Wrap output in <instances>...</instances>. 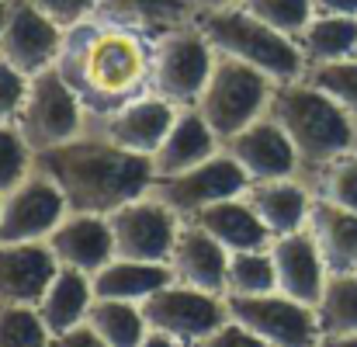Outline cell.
Masks as SVG:
<instances>
[{
	"label": "cell",
	"instance_id": "obj_1",
	"mask_svg": "<svg viewBox=\"0 0 357 347\" xmlns=\"http://www.w3.org/2000/svg\"><path fill=\"white\" fill-rule=\"evenodd\" d=\"M153 45L156 38H149L146 31L98 14L63 31L56 70L77 91L87 112V125L149 91Z\"/></svg>",
	"mask_w": 357,
	"mask_h": 347
},
{
	"label": "cell",
	"instance_id": "obj_2",
	"mask_svg": "<svg viewBox=\"0 0 357 347\" xmlns=\"http://www.w3.org/2000/svg\"><path fill=\"white\" fill-rule=\"evenodd\" d=\"M35 170L56 181L70 212L108 216L119 205L142 198L153 184V160L108 142L101 132H84L63 146L35 153Z\"/></svg>",
	"mask_w": 357,
	"mask_h": 347
},
{
	"label": "cell",
	"instance_id": "obj_3",
	"mask_svg": "<svg viewBox=\"0 0 357 347\" xmlns=\"http://www.w3.org/2000/svg\"><path fill=\"white\" fill-rule=\"evenodd\" d=\"M267 115L288 132L305 181L330 160L357 149V118L305 77L274 84Z\"/></svg>",
	"mask_w": 357,
	"mask_h": 347
},
{
	"label": "cell",
	"instance_id": "obj_4",
	"mask_svg": "<svg viewBox=\"0 0 357 347\" xmlns=\"http://www.w3.org/2000/svg\"><path fill=\"white\" fill-rule=\"evenodd\" d=\"M195 24L205 31V38L215 45V52L257 66L274 84L305 77V59H302L298 42L291 35L271 28L257 14H250L243 3L222 7V10H198Z\"/></svg>",
	"mask_w": 357,
	"mask_h": 347
},
{
	"label": "cell",
	"instance_id": "obj_5",
	"mask_svg": "<svg viewBox=\"0 0 357 347\" xmlns=\"http://www.w3.org/2000/svg\"><path fill=\"white\" fill-rule=\"evenodd\" d=\"M271 91H274V80L267 73L219 52L212 77H208L202 98L195 101V108L208 121V128L219 135V142H226L236 132H243L250 121L267 115Z\"/></svg>",
	"mask_w": 357,
	"mask_h": 347
},
{
	"label": "cell",
	"instance_id": "obj_6",
	"mask_svg": "<svg viewBox=\"0 0 357 347\" xmlns=\"http://www.w3.org/2000/svg\"><path fill=\"white\" fill-rule=\"evenodd\" d=\"M215 56H219L215 45L205 38V31L195 21L160 35L153 45L149 91L170 101L174 108H195L212 77Z\"/></svg>",
	"mask_w": 357,
	"mask_h": 347
},
{
	"label": "cell",
	"instance_id": "obj_7",
	"mask_svg": "<svg viewBox=\"0 0 357 347\" xmlns=\"http://www.w3.org/2000/svg\"><path fill=\"white\" fill-rule=\"evenodd\" d=\"M17 132L31 146V153L63 146L87 132V112L77 98V91L63 80L56 66L42 70L28 84V98L17 112Z\"/></svg>",
	"mask_w": 357,
	"mask_h": 347
},
{
	"label": "cell",
	"instance_id": "obj_8",
	"mask_svg": "<svg viewBox=\"0 0 357 347\" xmlns=\"http://www.w3.org/2000/svg\"><path fill=\"white\" fill-rule=\"evenodd\" d=\"M146 327L156 334H167L174 341L188 347H198L208 341L226 320H229V306L226 295L184 285V281H170L160 292H153L149 299L139 302Z\"/></svg>",
	"mask_w": 357,
	"mask_h": 347
},
{
	"label": "cell",
	"instance_id": "obj_9",
	"mask_svg": "<svg viewBox=\"0 0 357 347\" xmlns=\"http://www.w3.org/2000/svg\"><path fill=\"white\" fill-rule=\"evenodd\" d=\"M246 188H250L246 170L239 167L226 149H219L215 156H208L205 163H198L191 170L153 177V184H149L146 195H153L156 202H163L177 219H191L195 212H202V209H208L215 202L239 198Z\"/></svg>",
	"mask_w": 357,
	"mask_h": 347
},
{
	"label": "cell",
	"instance_id": "obj_10",
	"mask_svg": "<svg viewBox=\"0 0 357 347\" xmlns=\"http://www.w3.org/2000/svg\"><path fill=\"white\" fill-rule=\"evenodd\" d=\"M229 316L271 347H319L323 330L316 306H305L284 292L264 295H226Z\"/></svg>",
	"mask_w": 357,
	"mask_h": 347
},
{
	"label": "cell",
	"instance_id": "obj_11",
	"mask_svg": "<svg viewBox=\"0 0 357 347\" xmlns=\"http://www.w3.org/2000/svg\"><path fill=\"white\" fill-rule=\"evenodd\" d=\"M66 198L56 188L52 177L31 167V174L0 195V243H28V239H49L66 216Z\"/></svg>",
	"mask_w": 357,
	"mask_h": 347
},
{
	"label": "cell",
	"instance_id": "obj_12",
	"mask_svg": "<svg viewBox=\"0 0 357 347\" xmlns=\"http://www.w3.org/2000/svg\"><path fill=\"white\" fill-rule=\"evenodd\" d=\"M108 226L115 236V257L167 264L181 219L153 195H142L108 212Z\"/></svg>",
	"mask_w": 357,
	"mask_h": 347
},
{
	"label": "cell",
	"instance_id": "obj_13",
	"mask_svg": "<svg viewBox=\"0 0 357 347\" xmlns=\"http://www.w3.org/2000/svg\"><path fill=\"white\" fill-rule=\"evenodd\" d=\"M63 31L52 17H45L35 3L28 0H14L10 3V17L0 31V59H7L10 66H17L21 73L35 77L49 66H56L59 45H63Z\"/></svg>",
	"mask_w": 357,
	"mask_h": 347
},
{
	"label": "cell",
	"instance_id": "obj_14",
	"mask_svg": "<svg viewBox=\"0 0 357 347\" xmlns=\"http://www.w3.org/2000/svg\"><path fill=\"white\" fill-rule=\"evenodd\" d=\"M181 108H174L170 101H163L160 94L146 91L132 101H125L121 108H115L112 115L91 121L87 128L91 132H101L108 142H115L128 153H139V156H153L160 149V142L167 139L174 118Z\"/></svg>",
	"mask_w": 357,
	"mask_h": 347
},
{
	"label": "cell",
	"instance_id": "obj_15",
	"mask_svg": "<svg viewBox=\"0 0 357 347\" xmlns=\"http://www.w3.org/2000/svg\"><path fill=\"white\" fill-rule=\"evenodd\" d=\"M222 149L246 170L250 181H278V177H302L298 153L288 139V132L271 115L250 121L243 132L222 142Z\"/></svg>",
	"mask_w": 357,
	"mask_h": 347
},
{
	"label": "cell",
	"instance_id": "obj_16",
	"mask_svg": "<svg viewBox=\"0 0 357 347\" xmlns=\"http://www.w3.org/2000/svg\"><path fill=\"white\" fill-rule=\"evenodd\" d=\"M59 260L45 239L0 243V306H38Z\"/></svg>",
	"mask_w": 357,
	"mask_h": 347
},
{
	"label": "cell",
	"instance_id": "obj_17",
	"mask_svg": "<svg viewBox=\"0 0 357 347\" xmlns=\"http://www.w3.org/2000/svg\"><path fill=\"white\" fill-rule=\"evenodd\" d=\"M45 243L56 253L59 267H73L84 274H98L105 264L115 260V236L108 226V216L66 212Z\"/></svg>",
	"mask_w": 357,
	"mask_h": 347
},
{
	"label": "cell",
	"instance_id": "obj_18",
	"mask_svg": "<svg viewBox=\"0 0 357 347\" xmlns=\"http://www.w3.org/2000/svg\"><path fill=\"white\" fill-rule=\"evenodd\" d=\"M271 257H274V271H278V292H284L305 306H316L326 288L330 267H326L312 232L298 230L288 236H274Z\"/></svg>",
	"mask_w": 357,
	"mask_h": 347
},
{
	"label": "cell",
	"instance_id": "obj_19",
	"mask_svg": "<svg viewBox=\"0 0 357 347\" xmlns=\"http://www.w3.org/2000/svg\"><path fill=\"white\" fill-rule=\"evenodd\" d=\"M174 278L215 295H226V271H229V250L202 226H195L191 219H181L177 236H174V250L170 260Z\"/></svg>",
	"mask_w": 357,
	"mask_h": 347
},
{
	"label": "cell",
	"instance_id": "obj_20",
	"mask_svg": "<svg viewBox=\"0 0 357 347\" xmlns=\"http://www.w3.org/2000/svg\"><path fill=\"white\" fill-rule=\"evenodd\" d=\"M243 198L271 230V236H288L309 226L316 191L305 177H278V181H250Z\"/></svg>",
	"mask_w": 357,
	"mask_h": 347
},
{
	"label": "cell",
	"instance_id": "obj_21",
	"mask_svg": "<svg viewBox=\"0 0 357 347\" xmlns=\"http://www.w3.org/2000/svg\"><path fill=\"white\" fill-rule=\"evenodd\" d=\"M222 149L219 135L208 128V121L202 118L198 108H181L167 139L160 142V149L149 156L153 160V174L156 177H167V174H181V170H191L198 163H205L208 156H215Z\"/></svg>",
	"mask_w": 357,
	"mask_h": 347
},
{
	"label": "cell",
	"instance_id": "obj_22",
	"mask_svg": "<svg viewBox=\"0 0 357 347\" xmlns=\"http://www.w3.org/2000/svg\"><path fill=\"white\" fill-rule=\"evenodd\" d=\"M330 274H344L357 271V212L344 209L337 202L326 198H312V212H309V226Z\"/></svg>",
	"mask_w": 357,
	"mask_h": 347
},
{
	"label": "cell",
	"instance_id": "obj_23",
	"mask_svg": "<svg viewBox=\"0 0 357 347\" xmlns=\"http://www.w3.org/2000/svg\"><path fill=\"white\" fill-rule=\"evenodd\" d=\"M195 226H202L205 232H212L229 253L236 250H264L274 243L271 230L260 223V216L250 209V202L239 195V198H226V202H215L202 212L191 216Z\"/></svg>",
	"mask_w": 357,
	"mask_h": 347
},
{
	"label": "cell",
	"instance_id": "obj_24",
	"mask_svg": "<svg viewBox=\"0 0 357 347\" xmlns=\"http://www.w3.org/2000/svg\"><path fill=\"white\" fill-rule=\"evenodd\" d=\"M170 281H177L170 264L125 260V257H115L98 274H91L94 299H121V302H142V299H149L153 292H160Z\"/></svg>",
	"mask_w": 357,
	"mask_h": 347
},
{
	"label": "cell",
	"instance_id": "obj_25",
	"mask_svg": "<svg viewBox=\"0 0 357 347\" xmlns=\"http://www.w3.org/2000/svg\"><path fill=\"white\" fill-rule=\"evenodd\" d=\"M91 302H94L91 274L73 271V267H59L35 309H38L42 323L49 327V334L59 337V334H66V330H73V327H80L87 320Z\"/></svg>",
	"mask_w": 357,
	"mask_h": 347
},
{
	"label": "cell",
	"instance_id": "obj_26",
	"mask_svg": "<svg viewBox=\"0 0 357 347\" xmlns=\"http://www.w3.org/2000/svg\"><path fill=\"white\" fill-rule=\"evenodd\" d=\"M98 17L128 24L135 31H146L149 38H160L174 28H184L195 21L191 0H98Z\"/></svg>",
	"mask_w": 357,
	"mask_h": 347
},
{
	"label": "cell",
	"instance_id": "obj_27",
	"mask_svg": "<svg viewBox=\"0 0 357 347\" xmlns=\"http://www.w3.org/2000/svg\"><path fill=\"white\" fill-rule=\"evenodd\" d=\"M305 70L319 63H337L357 56V17L347 14H316L298 35H295Z\"/></svg>",
	"mask_w": 357,
	"mask_h": 347
},
{
	"label": "cell",
	"instance_id": "obj_28",
	"mask_svg": "<svg viewBox=\"0 0 357 347\" xmlns=\"http://www.w3.org/2000/svg\"><path fill=\"white\" fill-rule=\"evenodd\" d=\"M84 323L108 347H139L149 334L139 302H121V299H94Z\"/></svg>",
	"mask_w": 357,
	"mask_h": 347
},
{
	"label": "cell",
	"instance_id": "obj_29",
	"mask_svg": "<svg viewBox=\"0 0 357 347\" xmlns=\"http://www.w3.org/2000/svg\"><path fill=\"white\" fill-rule=\"evenodd\" d=\"M316 320L323 337L357 334V271L326 278V288L316 302Z\"/></svg>",
	"mask_w": 357,
	"mask_h": 347
},
{
	"label": "cell",
	"instance_id": "obj_30",
	"mask_svg": "<svg viewBox=\"0 0 357 347\" xmlns=\"http://www.w3.org/2000/svg\"><path fill=\"white\" fill-rule=\"evenodd\" d=\"M264 292H278V271H274L271 246L229 253L226 295H264Z\"/></svg>",
	"mask_w": 357,
	"mask_h": 347
},
{
	"label": "cell",
	"instance_id": "obj_31",
	"mask_svg": "<svg viewBox=\"0 0 357 347\" xmlns=\"http://www.w3.org/2000/svg\"><path fill=\"white\" fill-rule=\"evenodd\" d=\"M312 191L326 202H337L344 209H354L357 212V149L330 160L319 174L309 177Z\"/></svg>",
	"mask_w": 357,
	"mask_h": 347
},
{
	"label": "cell",
	"instance_id": "obj_32",
	"mask_svg": "<svg viewBox=\"0 0 357 347\" xmlns=\"http://www.w3.org/2000/svg\"><path fill=\"white\" fill-rule=\"evenodd\" d=\"M0 347H52L35 306H0Z\"/></svg>",
	"mask_w": 357,
	"mask_h": 347
},
{
	"label": "cell",
	"instance_id": "obj_33",
	"mask_svg": "<svg viewBox=\"0 0 357 347\" xmlns=\"http://www.w3.org/2000/svg\"><path fill=\"white\" fill-rule=\"evenodd\" d=\"M305 80L326 91L333 101H340L357 118V56L337 59V63H319L305 70Z\"/></svg>",
	"mask_w": 357,
	"mask_h": 347
},
{
	"label": "cell",
	"instance_id": "obj_34",
	"mask_svg": "<svg viewBox=\"0 0 357 347\" xmlns=\"http://www.w3.org/2000/svg\"><path fill=\"white\" fill-rule=\"evenodd\" d=\"M243 7L250 14H257L260 21H267L271 28L291 35V38L316 17V3L312 0H243Z\"/></svg>",
	"mask_w": 357,
	"mask_h": 347
},
{
	"label": "cell",
	"instance_id": "obj_35",
	"mask_svg": "<svg viewBox=\"0 0 357 347\" xmlns=\"http://www.w3.org/2000/svg\"><path fill=\"white\" fill-rule=\"evenodd\" d=\"M35 167V153L17 125H0V195L17 188Z\"/></svg>",
	"mask_w": 357,
	"mask_h": 347
},
{
	"label": "cell",
	"instance_id": "obj_36",
	"mask_svg": "<svg viewBox=\"0 0 357 347\" xmlns=\"http://www.w3.org/2000/svg\"><path fill=\"white\" fill-rule=\"evenodd\" d=\"M28 84H31L28 73H21L17 66L0 59V125L17 121V112H21L24 98H28Z\"/></svg>",
	"mask_w": 357,
	"mask_h": 347
},
{
	"label": "cell",
	"instance_id": "obj_37",
	"mask_svg": "<svg viewBox=\"0 0 357 347\" xmlns=\"http://www.w3.org/2000/svg\"><path fill=\"white\" fill-rule=\"evenodd\" d=\"M28 3H35L59 28H70V24H77V21H84L98 10V0H28Z\"/></svg>",
	"mask_w": 357,
	"mask_h": 347
},
{
	"label": "cell",
	"instance_id": "obj_38",
	"mask_svg": "<svg viewBox=\"0 0 357 347\" xmlns=\"http://www.w3.org/2000/svg\"><path fill=\"white\" fill-rule=\"evenodd\" d=\"M198 347H271V344H267V341H260L257 334H250L243 323H236V320L229 316V320H226V323L208 337V341H202Z\"/></svg>",
	"mask_w": 357,
	"mask_h": 347
},
{
	"label": "cell",
	"instance_id": "obj_39",
	"mask_svg": "<svg viewBox=\"0 0 357 347\" xmlns=\"http://www.w3.org/2000/svg\"><path fill=\"white\" fill-rule=\"evenodd\" d=\"M52 347H108V344H105L87 323H80V327H73V330L52 337Z\"/></svg>",
	"mask_w": 357,
	"mask_h": 347
},
{
	"label": "cell",
	"instance_id": "obj_40",
	"mask_svg": "<svg viewBox=\"0 0 357 347\" xmlns=\"http://www.w3.org/2000/svg\"><path fill=\"white\" fill-rule=\"evenodd\" d=\"M316 3V14H347L357 17V0H312Z\"/></svg>",
	"mask_w": 357,
	"mask_h": 347
},
{
	"label": "cell",
	"instance_id": "obj_41",
	"mask_svg": "<svg viewBox=\"0 0 357 347\" xmlns=\"http://www.w3.org/2000/svg\"><path fill=\"white\" fill-rule=\"evenodd\" d=\"M139 347H188V344H181V341L167 337V334H156V330H149V334H146V341H142Z\"/></svg>",
	"mask_w": 357,
	"mask_h": 347
},
{
	"label": "cell",
	"instance_id": "obj_42",
	"mask_svg": "<svg viewBox=\"0 0 357 347\" xmlns=\"http://www.w3.org/2000/svg\"><path fill=\"white\" fill-rule=\"evenodd\" d=\"M195 10H222V7H236L243 0H191Z\"/></svg>",
	"mask_w": 357,
	"mask_h": 347
},
{
	"label": "cell",
	"instance_id": "obj_43",
	"mask_svg": "<svg viewBox=\"0 0 357 347\" xmlns=\"http://www.w3.org/2000/svg\"><path fill=\"white\" fill-rule=\"evenodd\" d=\"M319 347H357V334H344V337H323Z\"/></svg>",
	"mask_w": 357,
	"mask_h": 347
},
{
	"label": "cell",
	"instance_id": "obj_44",
	"mask_svg": "<svg viewBox=\"0 0 357 347\" xmlns=\"http://www.w3.org/2000/svg\"><path fill=\"white\" fill-rule=\"evenodd\" d=\"M10 3H14V0H0V31H3V24H7V17H10Z\"/></svg>",
	"mask_w": 357,
	"mask_h": 347
}]
</instances>
